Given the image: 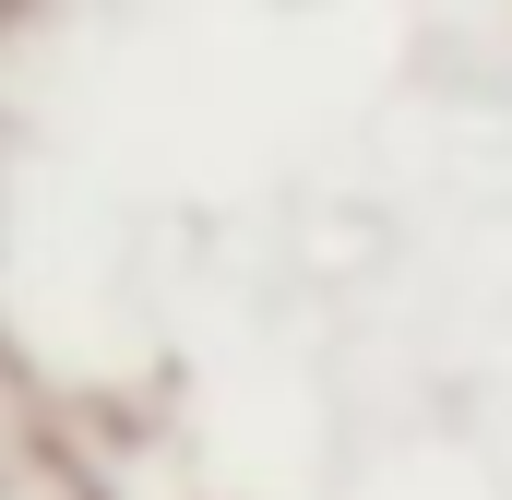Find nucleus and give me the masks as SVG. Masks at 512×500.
I'll return each mask as SVG.
<instances>
[]
</instances>
